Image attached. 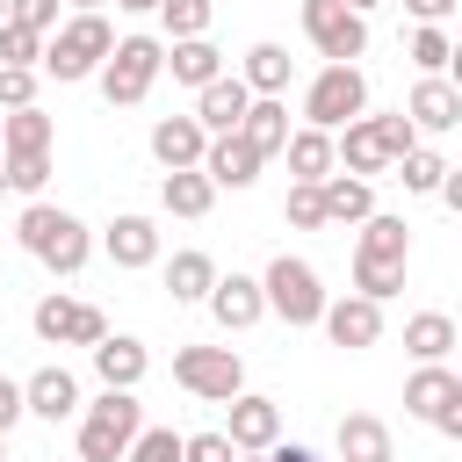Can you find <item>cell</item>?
<instances>
[{"instance_id":"1","label":"cell","mask_w":462,"mask_h":462,"mask_svg":"<svg viewBox=\"0 0 462 462\" xmlns=\"http://www.w3.org/2000/svg\"><path fill=\"white\" fill-rule=\"evenodd\" d=\"M14 238H22V253L29 260H43L51 274H79L87 267V224L72 217V209H51V202H29L22 209V224H14Z\"/></svg>"},{"instance_id":"2","label":"cell","mask_w":462,"mask_h":462,"mask_svg":"<svg viewBox=\"0 0 462 462\" xmlns=\"http://www.w3.org/2000/svg\"><path fill=\"white\" fill-rule=\"evenodd\" d=\"M108 43H116V29L101 22V7H87V14H72L65 29L43 36V58H36V65H43L51 79H87V72H101Z\"/></svg>"},{"instance_id":"3","label":"cell","mask_w":462,"mask_h":462,"mask_svg":"<svg viewBox=\"0 0 462 462\" xmlns=\"http://www.w3.org/2000/svg\"><path fill=\"white\" fill-rule=\"evenodd\" d=\"M137 426H144V404L130 390H101L87 404V419H79V462H123V448L137 440Z\"/></svg>"},{"instance_id":"4","label":"cell","mask_w":462,"mask_h":462,"mask_svg":"<svg viewBox=\"0 0 462 462\" xmlns=\"http://www.w3.org/2000/svg\"><path fill=\"white\" fill-rule=\"evenodd\" d=\"M159 43L152 36H123V43H108V58H101V94H108V108H137L144 94H152V79H159Z\"/></svg>"},{"instance_id":"5","label":"cell","mask_w":462,"mask_h":462,"mask_svg":"<svg viewBox=\"0 0 462 462\" xmlns=\"http://www.w3.org/2000/svg\"><path fill=\"white\" fill-rule=\"evenodd\" d=\"M260 296H267V310H274L282 325H318V310H325L318 267H310V260H289V253L260 274Z\"/></svg>"},{"instance_id":"6","label":"cell","mask_w":462,"mask_h":462,"mask_svg":"<svg viewBox=\"0 0 462 462\" xmlns=\"http://www.w3.org/2000/svg\"><path fill=\"white\" fill-rule=\"evenodd\" d=\"M173 383L188 397H202V404H231L245 390V361L231 346H180L173 354Z\"/></svg>"},{"instance_id":"7","label":"cell","mask_w":462,"mask_h":462,"mask_svg":"<svg viewBox=\"0 0 462 462\" xmlns=\"http://www.w3.org/2000/svg\"><path fill=\"white\" fill-rule=\"evenodd\" d=\"M303 36L325 65H354L368 51V22L346 7V0H303Z\"/></svg>"},{"instance_id":"8","label":"cell","mask_w":462,"mask_h":462,"mask_svg":"<svg viewBox=\"0 0 462 462\" xmlns=\"http://www.w3.org/2000/svg\"><path fill=\"white\" fill-rule=\"evenodd\" d=\"M361 108H368V79H361V65H325V72L310 79V94H303L310 130H339V123H354Z\"/></svg>"},{"instance_id":"9","label":"cell","mask_w":462,"mask_h":462,"mask_svg":"<svg viewBox=\"0 0 462 462\" xmlns=\"http://www.w3.org/2000/svg\"><path fill=\"white\" fill-rule=\"evenodd\" d=\"M404 411H419L433 433L462 440V375H455V368H440V361H426V368L404 383Z\"/></svg>"},{"instance_id":"10","label":"cell","mask_w":462,"mask_h":462,"mask_svg":"<svg viewBox=\"0 0 462 462\" xmlns=\"http://www.w3.org/2000/svg\"><path fill=\"white\" fill-rule=\"evenodd\" d=\"M29 325H36V339H51V346H94V339L108 332V318H101L94 303H72V296H43Z\"/></svg>"},{"instance_id":"11","label":"cell","mask_w":462,"mask_h":462,"mask_svg":"<svg viewBox=\"0 0 462 462\" xmlns=\"http://www.w3.org/2000/svg\"><path fill=\"white\" fill-rule=\"evenodd\" d=\"M202 303H209V318H217L224 332H245V325H260V318H267V296H260V282H253V274H217Z\"/></svg>"},{"instance_id":"12","label":"cell","mask_w":462,"mask_h":462,"mask_svg":"<svg viewBox=\"0 0 462 462\" xmlns=\"http://www.w3.org/2000/svg\"><path fill=\"white\" fill-rule=\"evenodd\" d=\"M318 325L332 332V346H375L383 339V303H368V296H325V310H318Z\"/></svg>"},{"instance_id":"13","label":"cell","mask_w":462,"mask_h":462,"mask_svg":"<svg viewBox=\"0 0 462 462\" xmlns=\"http://www.w3.org/2000/svg\"><path fill=\"white\" fill-rule=\"evenodd\" d=\"M87 354H94L101 390H137V383H144V368H152V354H144L137 339H123V332H101Z\"/></svg>"},{"instance_id":"14","label":"cell","mask_w":462,"mask_h":462,"mask_svg":"<svg viewBox=\"0 0 462 462\" xmlns=\"http://www.w3.org/2000/svg\"><path fill=\"white\" fill-rule=\"evenodd\" d=\"M195 94H202V101H195V123H202L209 137H231V130H238V116H245V101H253V87H245L238 72H231V79L217 72V79H209V87H195Z\"/></svg>"},{"instance_id":"15","label":"cell","mask_w":462,"mask_h":462,"mask_svg":"<svg viewBox=\"0 0 462 462\" xmlns=\"http://www.w3.org/2000/svg\"><path fill=\"white\" fill-rule=\"evenodd\" d=\"M332 166H346V173H361V180H375V173L390 166V152H383V130H375V116H354V123H339Z\"/></svg>"},{"instance_id":"16","label":"cell","mask_w":462,"mask_h":462,"mask_svg":"<svg viewBox=\"0 0 462 462\" xmlns=\"http://www.w3.org/2000/svg\"><path fill=\"white\" fill-rule=\"evenodd\" d=\"M202 173H209V188H253L260 180V152L231 130V137H209L202 144Z\"/></svg>"},{"instance_id":"17","label":"cell","mask_w":462,"mask_h":462,"mask_svg":"<svg viewBox=\"0 0 462 462\" xmlns=\"http://www.w3.org/2000/svg\"><path fill=\"white\" fill-rule=\"evenodd\" d=\"M282 440V404L274 397H231V448H245V455H260V448H274Z\"/></svg>"},{"instance_id":"18","label":"cell","mask_w":462,"mask_h":462,"mask_svg":"<svg viewBox=\"0 0 462 462\" xmlns=\"http://www.w3.org/2000/svg\"><path fill=\"white\" fill-rule=\"evenodd\" d=\"M202 144H209V130L195 123V116H159L152 123V159L173 173V166H202Z\"/></svg>"},{"instance_id":"19","label":"cell","mask_w":462,"mask_h":462,"mask_svg":"<svg viewBox=\"0 0 462 462\" xmlns=\"http://www.w3.org/2000/svg\"><path fill=\"white\" fill-rule=\"evenodd\" d=\"M22 411H36V419H72L79 411V383H72V368H36L29 383H22Z\"/></svg>"},{"instance_id":"20","label":"cell","mask_w":462,"mask_h":462,"mask_svg":"<svg viewBox=\"0 0 462 462\" xmlns=\"http://www.w3.org/2000/svg\"><path fill=\"white\" fill-rule=\"evenodd\" d=\"M404 116H411V130H455V123H462V94H455L440 72H426V79L411 87Z\"/></svg>"},{"instance_id":"21","label":"cell","mask_w":462,"mask_h":462,"mask_svg":"<svg viewBox=\"0 0 462 462\" xmlns=\"http://www.w3.org/2000/svg\"><path fill=\"white\" fill-rule=\"evenodd\" d=\"M238 137H245L260 159H274V152L289 144V108H282L274 94H253V101H245V116H238Z\"/></svg>"},{"instance_id":"22","label":"cell","mask_w":462,"mask_h":462,"mask_svg":"<svg viewBox=\"0 0 462 462\" xmlns=\"http://www.w3.org/2000/svg\"><path fill=\"white\" fill-rule=\"evenodd\" d=\"M318 202H325V224H361L375 209V188L361 173H325L318 180Z\"/></svg>"},{"instance_id":"23","label":"cell","mask_w":462,"mask_h":462,"mask_svg":"<svg viewBox=\"0 0 462 462\" xmlns=\"http://www.w3.org/2000/svg\"><path fill=\"white\" fill-rule=\"evenodd\" d=\"M159 72H173L180 87H209V79L224 72V51H217L209 36H180V43H173V58H159Z\"/></svg>"},{"instance_id":"24","label":"cell","mask_w":462,"mask_h":462,"mask_svg":"<svg viewBox=\"0 0 462 462\" xmlns=\"http://www.w3.org/2000/svg\"><path fill=\"white\" fill-rule=\"evenodd\" d=\"M108 260L116 267H152L159 260V224L152 217H116L108 224Z\"/></svg>"},{"instance_id":"25","label":"cell","mask_w":462,"mask_h":462,"mask_svg":"<svg viewBox=\"0 0 462 462\" xmlns=\"http://www.w3.org/2000/svg\"><path fill=\"white\" fill-rule=\"evenodd\" d=\"M159 202H166L173 217H209L217 188H209V173H202V166H173V173L159 180Z\"/></svg>"},{"instance_id":"26","label":"cell","mask_w":462,"mask_h":462,"mask_svg":"<svg viewBox=\"0 0 462 462\" xmlns=\"http://www.w3.org/2000/svg\"><path fill=\"white\" fill-rule=\"evenodd\" d=\"M339 462H390V426L368 411H346L339 419Z\"/></svg>"},{"instance_id":"27","label":"cell","mask_w":462,"mask_h":462,"mask_svg":"<svg viewBox=\"0 0 462 462\" xmlns=\"http://www.w3.org/2000/svg\"><path fill=\"white\" fill-rule=\"evenodd\" d=\"M51 137H58V123H51L36 101L0 116V152H51Z\"/></svg>"},{"instance_id":"28","label":"cell","mask_w":462,"mask_h":462,"mask_svg":"<svg viewBox=\"0 0 462 462\" xmlns=\"http://www.w3.org/2000/svg\"><path fill=\"white\" fill-rule=\"evenodd\" d=\"M282 152H289V180H325L332 173V130H310L303 123V130H289Z\"/></svg>"},{"instance_id":"29","label":"cell","mask_w":462,"mask_h":462,"mask_svg":"<svg viewBox=\"0 0 462 462\" xmlns=\"http://www.w3.org/2000/svg\"><path fill=\"white\" fill-rule=\"evenodd\" d=\"M361 260H397L404 267V253H411V231H404V217H361V245H354Z\"/></svg>"},{"instance_id":"30","label":"cell","mask_w":462,"mask_h":462,"mask_svg":"<svg viewBox=\"0 0 462 462\" xmlns=\"http://www.w3.org/2000/svg\"><path fill=\"white\" fill-rule=\"evenodd\" d=\"M209 282H217V260H209V253H195V245H188V253H173V260H166V289H173V303H202V296H209Z\"/></svg>"},{"instance_id":"31","label":"cell","mask_w":462,"mask_h":462,"mask_svg":"<svg viewBox=\"0 0 462 462\" xmlns=\"http://www.w3.org/2000/svg\"><path fill=\"white\" fill-rule=\"evenodd\" d=\"M404 346H411L419 361H448V346H455V318H448V310H419V318H404Z\"/></svg>"},{"instance_id":"32","label":"cell","mask_w":462,"mask_h":462,"mask_svg":"<svg viewBox=\"0 0 462 462\" xmlns=\"http://www.w3.org/2000/svg\"><path fill=\"white\" fill-rule=\"evenodd\" d=\"M289 65H296V58H289L282 43H253V51H245V72H238V79H245L253 94H282V87H289Z\"/></svg>"},{"instance_id":"33","label":"cell","mask_w":462,"mask_h":462,"mask_svg":"<svg viewBox=\"0 0 462 462\" xmlns=\"http://www.w3.org/2000/svg\"><path fill=\"white\" fill-rule=\"evenodd\" d=\"M397 289H404V267H397V260H361V253H354V296L390 303Z\"/></svg>"},{"instance_id":"34","label":"cell","mask_w":462,"mask_h":462,"mask_svg":"<svg viewBox=\"0 0 462 462\" xmlns=\"http://www.w3.org/2000/svg\"><path fill=\"white\" fill-rule=\"evenodd\" d=\"M440 173H448V159H440V152H426V144H411V152L397 159V180H404L411 195H433V188H440Z\"/></svg>"},{"instance_id":"35","label":"cell","mask_w":462,"mask_h":462,"mask_svg":"<svg viewBox=\"0 0 462 462\" xmlns=\"http://www.w3.org/2000/svg\"><path fill=\"white\" fill-rule=\"evenodd\" d=\"M0 173H7V188L36 195V188L51 180V152H0Z\"/></svg>"},{"instance_id":"36","label":"cell","mask_w":462,"mask_h":462,"mask_svg":"<svg viewBox=\"0 0 462 462\" xmlns=\"http://www.w3.org/2000/svg\"><path fill=\"white\" fill-rule=\"evenodd\" d=\"M123 462H180V433L173 426H137V440L123 448Z\"/></svg>"},{"instance_id":"37","label":"cell","mask_w":462,"mask_h":462,"mask_svg":"<svg viewBox=\"0 0 462 462\" xmlns=\"http://www.w3.org/2000/svg\"><path fill=\"white\" fill-rule=\"evenodd\" d=\"M448 58H455L448 29H440V22H419V36H411V65H419V72H448Z\"/></svg>"},{"instance_id":"38","label":"cell","mask_w":462,"mask_h":462,"mask_svg":"<svg viewBox=\"0 0 462 462\" xmlns=\"http://www.w3.org/2000/svg\"><path fill=\"white\" fill-rule=\"evenodd\" d=\"M282 217H289L296 231H325V202H318V180H289V202H282Z\"/></svg>"},{"instance_id":"39","label":"cell","mask_w":462,"mask_h":462,"mask_svg":"<svg viewBox=\"0 0 462 462\" xmlns=\"http://www.w3.org/2000/svg\"><path fill=\"white\" fill-rule=\"evenodd\" d=\"M159 14H166V29H173V43H180V36H202V29H209L217 0H159Z\"/></svg>"},{"instance_id":"40","label":"cell","mask_w":462,"mask_h":462,"mask_svg":"<svg viewBox=\"0 0 462 462\" xmlns=\"http://www.w3.org/2000/svg\"><path fill=\"white\" fill-rule=\"evenodd\" d=\"M36 58H43V36L22 22H0V65H36Z\"/></svg>"},{"instance_id":"41","label":"cell","mask_w":462,"mask_h":462,"mask_svg":"<svg viewBox=\"0 0 462 462\" xmlns=\"http://www.w3.org/2000/svg\"><path fill=\"white\" fill-rule=\"evenodd\" d=\"M36 101V65H0V108H29Z\"/></svg>"},{"instance_id":"42","label":"cell","mask_w":462,"mask_h":462,"mask_svg":"<svg viewBox=\"0 0 462 462\" xmlns=\"http://www.w3.org/2000/svg\"><path fill=\"white\" fill-rule=\"evenodd\" d=\"M180 462H238V448H231V433H188Z\"/></svg>"},{"instance_id":"43","label":"cell","mask_w":462,"mask_h":462,"mask_svg":"<svg viewBox=\"0 0 462 462\" xmlns=\"http://www.w3.org/2000/svg\"><path fill=\"white\" fill-rule=\"evenodd\" d=\"M375 130H383V152H390V166H397V159L419 144V130H411V116H404V108H397V116H375Z\"/></svg>"},{"instance_id":"44","label":"cell","mask_w":462,"mask_h":462,"mask_svg":"<svg viewBox=\"0 0 462 462\" xmlns=\"http://www.w3.org/2000/svg\"><path fill=\"white\" fill-rule=\"evenodd\" d=\"M7 22H22V29H36V36H51V29H58V0H7Z\"/></svg>"},{"instance_id":"45","label":"cell","mask_w":462,"mask_h":462,"mask_svg":"<svg viewBox=\"0 0 462 462\" xmlns=\"http://www.w3.org/2000/svg\"><path fill=\"white\" fill-rule=\"evenodd\" d=\"M14 419H22V383H7V375H0V440H7V426H14Z\"/></svg>"},{"instance_id":"46","label":"cell","mask_w":462,"mask_h":462,"mask_svg":"<svg viewBox=\"0 0 462 462\" xmlns=\"http://www.w3.org/2000/svg\"><path fill=\"white\" fill-rule=\"evenodd\" d=\"M404 14H419V22H448L455 0H404Z\"/></svg>"},{"instance_id":"47","label":"cell","mask_w":462,"mask_h":462,"mask_svg":"<svg viewBox=\"0 0 462 462\" xmlns=\"http://www.w3.org/2000/svg\"><path fill=\"white\" fill-rule=\"evenodd\" d=\"M260 462H318V455H310V448H296V440H289V448L274 440V448H260Z\"/></svg>"},{"instance_id":"48","label":"cell","mask_w":462,"mask_h":462,"mask_svg":"<svg viewBox=\"0 0 462 462\" xmlns=\"http://www.w3.org/2000/svg\"><path fill=\"white\" fill-rule=\"evenodd\" d=\"M116 7H130V14H152V7H159V0H116Z\"/></svg>"},{"instance_id":"49","label":"cell","mask_w":462,"mask_h":462,"mask_svg":"<svg viewBox=\"0 0 462 462\" xmlns=\"http://www.w3.org/2000/svg\"><path fill=\"white\" fill-rule=\"evenodd\" d=\"M346 7H354V14H368V7H375V0H346Z\"/></svg>"},{"instance_id":"50","label":"cell","mask_w":462,"mask_h":462,"mask_svg":"<svg viewBox=\"0 0 462 462\" xmlns=\"http://www.w3.org/2000/svg\"><path fill=\"white\" fill-rule=\"evenodd\" d=\"M72 7H79V14H87V7H101V0H72Z\"/></svg>"},{"instance_id":"51","label":"cell","mask_w":462,"mask_h":462,"mask_svg":"<svg viewBox=\"0 0 462 462\" xmlns=\"http://www.w3.org/2000/svg\"><path fill=\"white\" fill-rule=\"evenodd\" d=\"M238 462H260V455H245V448H238Z\"/></svg>"},{"instance_id":"52","label":"cell","mask_w":462,"mask_h":462,"mask_svg":"<svg viewBox=\"0 0 462 462\" xmlns=\"http://www.w3.org/2000/svg\"><path fill=\"white\" fill-rule=\"evenodd\" d=\"M0 22H7V0H0Z\"/></svg>"},{"instance_id":"53","label":"cell","mask_w":462,"mask_h":462,"mask_svg":"<svg viewBox=\"0 0 462 462\" xmlns=\"http://www.w3.org/2000/svg\"><path fill=\"white\" fill-rule=\"evenodd\" d=\"M0 188H7V173H0Z\"/></svg>"}]
</instances>
